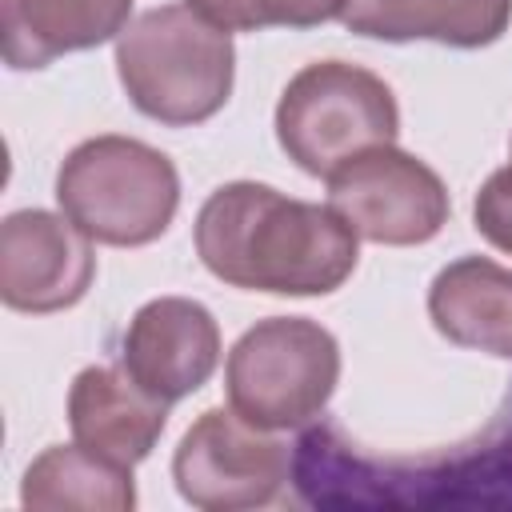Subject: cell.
Instances as JSON below:
<instances>
[{
    "label": "cell",
    "instance_id": "obj_1",
    "mask_svg": "<svg viewBox=\"0 0 512 512\" xmlns=\"http://www.w3.org/2000/svg\"><path fill=\"white\" fill-rule=\"evenodd\" d=\"M200 264L244 292L328 296L356 272V232L328 204H308L272 184H220L196 212Z\"/></svg>",
    "mask_w": 512,
    "mask_h": 512
},
{
    "label": "cell",
    "instance_id": "obj_2",
    "mask_svg": "<svg viewBox=\"0 0 512 512\" xmlns=\"http://www.w3.org/2000/svg\"><path fill=\"white\" fill-rule=\"evenodd\" d=\"M292 480L316 508H512V400L468 444L416 460L368 456L336 424L308 428Z\"/></svg>",
    "mask_w": 512,
    "mask_h": 512
},
{
    "label": "cell",
    "instance_id": "obj_3",
    "mask_svg": "<svg viewBox=\"0 0 512 512\" xmlns=\"http://www.w3.org/2000/svg\"><path fill=\"white\" fill-rule=\"evenodd\" d=\"M116 76L140 116L192 128L228 104L236 44L192 4H160L116 36Z\"/></svg>",
    "mask_w": 512,
    "mask_h": 512
},
{
    "label": "cell",
    "instance_id": "obj_4",
    "mask_svg": "<svg viewBox=\"0 0 512 512\" xmlns=\"http://www.w3.org/2000/svg\"><path fill=\"white\" fill-rule=\"evenodd\" d=\"M56 204L96 244L144 248L176 220L180 172L160 148L136 136H92L64 156Z\"/></svg>",
    "mask_w": 512,
    "mask_h": 512
},
{
    "label": "cell",
    "instance_id": "obj_5",
    "mask_svg": "<svg viewBox=\"0 0 512 512\" xmlns=\"http://www.w3.org/2000/svg\"><path fill=\"white\" fill-rule=\"evenodd\" d=\"M396 136L400 108L392 88L348 60L304 64L276 104V140L284 156L320 180L372 148L396 144Z\"/></svg>",
    "mask_w": 512,
    "mask_h": 512
},
{
    "label": "cell",
    "instance_id": "obj_6",
    "mask_svg": "<svg viewBox=\"0 0 512 512\" xmlns=\"http://www.w3.org/2000/svg\"><path fill=\"white\" fill-rule=\"evenodd\" d=\"M340 384V344L308 316L256 320L228 352V408L248 424L280 432L320 420Z\"/></svg>",
    "mask_w": 512,
    "mask_h": 512
},
{
    "label": "cell",
    "instance_id": "obj_7",
    "mask_svg": "<svg viewBox=\"0 0 512 512\" xmlns=\"http://www.w3.org/2000/svg\"><path fill=\"white\" fill-rule=\"evenodd\" d=\"M292 476V456L280 436L248 424L236 408H208L180 436L172 456L176 492L204 512L264 508Z\"/></svg>",
    "mask_w": 512,
    "mask_h": 512
},
{
    "label": "cell",
    "instance_id": "obj_8",
    "mask_svg": "<svg viewBox=\"0 0 512 512\" xmlns=\"http://www.w3.org/2000/svg\"><path fill=\"white\" fill-rule=\"evenodd\" d=\"M328 208H336L360 240L412 248L440 236L452 216V196L436 168L384 144L328 176Z\"/></svg>",
    "mask_w": 512,
    "mask_h": 512
},
{
    "label": "cell",
    "instance_id": "obj_9",
    "mask_svg": "<svg viewBox=\"0 0 512 512\" xmlns=\"http://www.w3.org/2000/svg\"><path fill=\"white\" fill-rule=\"evenodd\" d=\"M96 280L92 236L64 212L20 208L0 224V300L12 312H64Z\"/></svg>",
    "mask_w": 512,
    "mask_h": 512
},
{
    "label": "cell",
    "instance_id": "obj_10",
    "mask_svg": "<svg viewBox=\"0 0 512 512\" xmlns=\"http://www.w3.org/2000/svg\"><path fill=\"white\" fill-rule=\"evenodd\" d=\"M124 372L164 404L200 392L220 364V324L188 296H156L136 308L120 340Z\"/></svg>",
    "mask_w": 512,
    "mask_h": 512
},
{
    "label": "cell",
    "instance_id": "obj_11",
    "mask_svg": "<svg viewBox=\"0 0 512 512\" xmlns=\"http://www.w3.org/2000/svg\"><path fill=\"white\" fill-rule=\"evenodd\" d=\"M168 424V404L144 392L124 364H92L68 388V428L88 452L136 468L152 456Z\"/></svg>",
    "mask_w": 512,
    "mask_h": 512
},
{
    "label": "cell",
    "instance_id": "obj_12",
    "mask_svg": "<svg viewBox=\"0 0 512 512\" xmlns=\"http://www.w3.org/2000/svg\"><path fill=\"white\" fill-rule=\"evenodd\" d=\"M132 0H0L4 64L48 68L68 52H88L128 28Z\"/></svg>",
    "mask_w": 512,
    "mask_h": 512
},
{
    "label": "cell",
    "instance_id": "obj_13",
    "mask_svg": "<svg viewBox=\"0 0 512 512\" xmlns=\"http://www.w3.org/2000/svg\"><path fill=\"white\" fill-rule=\"evenodd\" d=\"M428 316L448 344L512 360V268L488 256L444 264L428 288Z\"/></svg>",
    "mask_w": 512,
    "mask_h": 512
},
{
    "label": "cell",
    "instance_id": "obj_14",
    "mask_svg": "<svg viewBox=\"0 0 512 512\" xmlns=\"http://www.w3.org/2000/svg\"><path fill=\"white\" fill-rule=\"evenodd\" d=\"M344 28L368 40H436L448 48H488L512 24V0H348Z\"/></svg>",
    "mask_w": 512,
    "mask_h": 512
},
{
    "label": "cell",
    "instance_id": "obj_15",
    "mask_svg": "<svg viewBox=\"0 0 512 512\" xmlns=\"http://www.w3.org/2000/svg\"><path fill=\"white\" fill-rule=\"evenodd\" d=\"M24 508H84V512H132V468L88 452L84 444L44 448L20 484Z\"/></svg>",
    "mask_w": 512,
    "mask_h": 512
},
{
    "label": "cell",
    "instance_id": "obj_16",
    "mask_svg": "<svg viewBox=\"0 0 512 512\" xmlns=\"http://www.w3.org/2000/svg\"><path fill=\"white\" fill-rule=\"evenodd\" d=\"M228 32L260 28H316L344 16L348 0H184Z\"/></svg>",
    "mask_w": 512,
    "mask_h": 512
},
{
    "label": "cell",
    "instance_id": "obj_17",
    "mask_svg": "<svg viewBox=\"0 0 512 512\" xmlns=\"http://www.w3.org/2000/svg\"><path fill=\"white\" fill-rule=\"evenodd\" d=\"M472 224L476 232L504 256H512V164L508 168H496L476 200H472Z\"/></svg>",
    "mask_w": 512,
    "mask_h": 512
}]
</instances>
